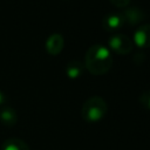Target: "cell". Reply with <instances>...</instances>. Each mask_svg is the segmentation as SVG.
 Returning <instances> with one entry per match:
<instances>
[{"label":"cell","mask_w":150,"mask_h":150,"mask_svg":"<svg viewBox=\"0 0 150 150\" xmlns=\"http://www.w3.org/2000/svg\"><path fill=\"white\" fill-rule=\"evenodd\" d=\"M112 67V55L109 48L101 43L90 46L84 56V68L93 75L107 74Z\"/></svg>","instance_id":"1"},{"label":"cell","mask_w":150,"mask_h":150,"mask_svg":"<svg viewBox=\"0 0 150 150\" xmlns=\"http://www.w3.org/2000/svg\"><path fill=\"white\" fill-rule=\"evenodd\" d=\"M108 110L107 102L101 96H91L87 98L82 105L81 115L84 121L87 122H98L101 121Z\"/></svg>","instance_id":"2"},{"label":"cell","mask_w":150,"mask_h":150,"mask_svg":"<svg viewBox=\"0 0 150 150\" xmlns=\"http://www.w3.org/2000/svg\"><path fill=\"white\" fill-rule=\"evenodd\" d=\"M108 48L120 55H127L132 52V41L122 33H114L108 40Z\"/></svg>","instance_id":"3"},{"label":"cell","mask_w":150,"mask_h":150,"mask_svg":"<svg viewBox=\"0 0 150 150\" xmlns=\"http://www.w3.org/2000/svg\"><path fill=\"white\" fill-rule=\"evenodd\" d=\"M125 25L122 13H109L102 19V26L107 32L118 33V30Z\"/></svg>","instance_id":"4"},{"label":"cell","mask_w":150,"mask_h":150,"mask_svg":"<svg viewBox=\"0 0 150 150\" xmlns=\"http://www.w3.org/2000/svg\"><path fill=\"white\" fill-rule=\"evenodd\" d=\"M132 42L138 48L150 47V23H143L137 27L132 36Z\"/></svg>","instance_id":"5"},{"label":"cell","mask_w":150,"mask_h":150,"mask_svg":"<svg viewBox=\"0 0 150 150\" xmlns=\"http://www.w3.org/2000/svg\"><path fill=\"white\" fill-rule=\"evenodd\" d=\"M123 18H124V22L130 26V27H134V26H138L141 25L145 18H146V14L145 12L139 8V7H130V8H127L123 13Z\"/></svg>","instance_id":"6"},{"label":"cell","mask_w":150,"mask_h":150,"mask_svg":"<svg viewBox=\"0 0 150 150\" xmlns=\"http://www.w3.org/2000/svg\"><path fill=\"white\" fill-rule=\"evenodd\" d=\"M46 52L49 55H59L63 47H64V40L63 36L59 33H53L48 36V39L46 40Z\"/></svg>","instance_id":"7"},{"label":"cell","mask_w":150,"mask_h":150,"mask_svg":"<svg viewBox=\"0 0 150 150\" xmlns=\"http://www.w3.org/2000/svg\"><path fill=\"white\" fill-rule=\"evenodd\" d=\"M0 121L6 127H13L18 122L16 111L8 105H2L0 109Z\"/></svg>","instance_id":"8"},{"label":"cell","mask_w":150,"mask_h":150,"mask_svg":"<svg viewBox=\"0 0 150 150\" xmlns=\"http://www.w3.org/2000/svg\"><path fill=\"white\" fill-rule=\"evenodd\" d=\"M84 70V63L80 60H70L66 64V74L70 80L79 79Z\"/></svg>","instance_id":"9"},{"label":"cell","mask_w":150,"mask_h":150,"mask_svg":"<svg viewBox=\"0 0 150 150\" xmlns=\"http://www.w3.org/2000/svg\"><path fill=\"white\" fill-rule=\"evenodd\" d=\"M1 150H30V149L25 141L18 137H11L2 143Z\"/></svg>","instance_id":"10"},{"label":"cell","mask_w":150,"mask_h":150,"mask_svg":"<svg viewBox=\"0 0 150 150\" xmlns=\"http://www.w3.org/2000/svg\"><path fill=\"white\" fill-rule=\"evenodd\" d=\"M139 103L148 110H150V89L144 90L139 96Z\"/></svg>","instance_id":"11"},{"label":"cell","mask_w":150,"mask_h":150,"mask_svg":"<svg viewBox=\"0 0 150 150\" xmlns=\"http://www.w3.org/2000/svg\"><path fill=\"white\" fill-rule=\"evenodd\" d=\"M114 6L118 7V8H123V7H127L131 0H109Z\"/></svg>","instance_id":"12"},{"label":"cell","mask_w":150,"mask_h":150,"mask_svg":"<svg viewBox=\"0 0 150 150\" xmlns=\"http://www.w3.org/2000/svg\"><path fill=\"white\" fill-rule=\"evenodd\" d=\"M4 103H5V96H4V94L0 91V107H2Z\"/></svg>","instance_id":"13"}]
</instances>
